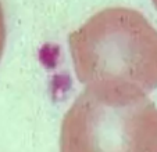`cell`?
<instances>
[{"mask_svg": "<svg viewBox=\"0 0 157 152\" xmlns=\"http://www.w3.org/2000/svg\"><path fill=\"white\" fill-rule=\"evenodd\" d=\"M77 79L121 83L145 94L157 87V29L138 10L107 7L70 33Z\"/></svg>", "mask_w": 157, "mask_h": 152, "instance_id": "obj_1", "label": "cell"}, {"mask_svg": "<svg viewBox=\"0 0 157 152\" xmlns=\"http://www.w3.org/2000/svg\"><path fill=\"white\" fill-rule=\"evenodd\" d=\"M60 152H157V107L129 85L86 86L64 115Z\"/></svg>", "mask_w": 157, "mask_h": 152, "instance_id": "obj_2", "label": "cell"}, {"mask_svg": "<svg viewBox=\"0 0 157 152\" xmlns=\"http://www.w3.org/2000/svg\"><path fill=\"white\" fill-rule=\"evenodd\" d=\"M4 44H6V22H4L3 7H2V3H0V58L3 56Z\"/></svg>", "mask_w": 157, "mask_h": 152, "instance_id": "obj_3", "label": "cell"}, {"mask_svg": "<svg viewBox=\"0 0 157 152\" xmlns=\"http://www.w3.org/2000/svg\"><path fill=\"white\" fill-rule=\"evenodd\" d=\"M151 2H153V4H154V7H156V9H157V0H151Z\"/></svg>", "mask_w": 157, "mask_h": 152, "instance_id": "obj_4", "label": "cell"}]
</instances>
